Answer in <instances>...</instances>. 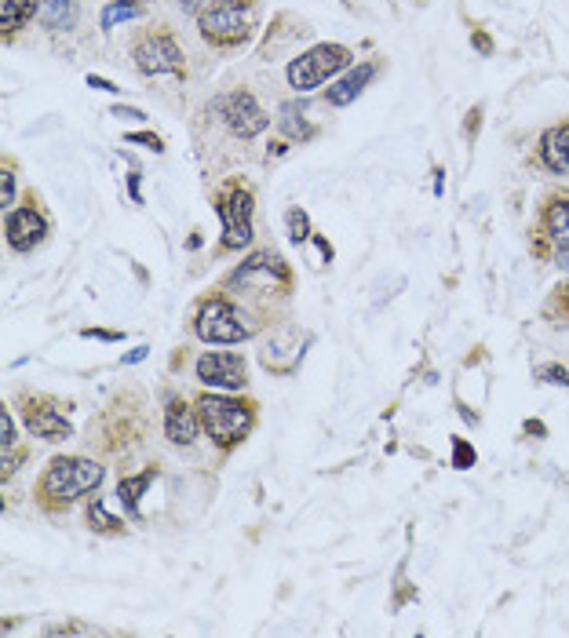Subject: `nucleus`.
I'll return each instance as SVG.
<instances>
[{
	"instance_id": "1",
	"label": "nucleus",
	"mask_w": 569,
	"mask_h": 638,
	"mask_svg": "<svg viewBox=\"0 0 569 638\" xmlns=\"http://www.w3.org/2000/svg\"><path fill=\"white\" fill-rule=\"evenodd\" d=\"M106 478V471L88 456H55L52 464L44 467L41 482H37V500H41L44 511H66V507L77 500V496L99 489Z\"/></svg>"
},
{
	"instance_id": "2",
	"label": "nucleus",
	"mask_w": 569,
	"mask_h": 638,
	"mask_svg": "<svg viewBox=\"0 0 569 638\" xmlns=\"http://www.w3.org/2000/svg\"><path fill=\"white\" fill-rule=\"evenodd\" d=\"M194 405H197V416H201V427H205L208 438H212L219 449L241 445L245 434L252 431V423H256V402H249V398L201 394Z\"/></svg>"
},
{
	"instance_id": "3",
	"label": "nucleus",
	"mask_w": 569,
	"mask_h": 638,
	"mask_svg": "<svg viewBox=\"0 0 569 638\" xmlns=\"http://www.w3.org/2000/svg\"><path fill=\"white\" fill-rule=\"evenodd\" d=\"M197 30L216 48H238L256 33V0H212L197 15Z\"/></svg>"
},
{
	"instance_id": "4",
	"label": "nucleus",
	"mask_w": 569,
	"mask_h": 638,
	"mask_svg": "<svg viewBox=\"0 0 569 638\" xmlns=\"http://www.w3.org/2000/svg\"><path fill=\"white\" fill-rule=\"evenodd\" d=\"M256 329H259L256 321L223 296H208L194 314L197 340L205 343H245L256 336Z\"/></svg>"
},
{
	"instance_id": "5",
	"label": "nucleus",
	"mask_w": 569,
	"mask_h": 638,
	"mask_svg": "<svg viewBox=\"0 0 569 638\" xmlns=\"http://www.w3.org/2000/svg\"><path fill=\"white\" fill-rule=\"evenodd\" d=\"M216 212L223 219V248H249L252 245V190L241 179H227L216 194Z\"/></svg>"
},
{
	"instance_id": "6",
	"label": "nucleus",
	"mask_w": 569,
	"mask_h": 638,
	"mask_svg": "<svg viewBox=\"0 0 569 638\" xmlns=\"http://www.w3.org/2000/svg\"><path fill=\"white\" fill-rule=\"evenodd\" d=\"M351 62H354L351 48H343V44H314L311 52H303L300 59L289 62V84L296 92H314L329 77L347 70Z\"/></svg>"
},
{
	"instance_id": "7",
	"label": "nucleus",
	"mask_w": 569,
	"mask_h": 638,
	"mask_svg": "<svg viewBox=\"0 0 569 638\" xmlns=\"http://www.w3.org/2000/svg\"><path fill=\"white\" fill-rule=\"evenodd\" d=\"M227 289H256V292H289L292 289V270L289 263L278 256V252H252L245 263H241L234 274L227 278Z\"/></svg>"
},
{
	"instance_id": "8",
	"label": "nucleus",
	"mask_w": 569,
	"mask_h": 638,
	"mask_svg": "<svg viewBox=\"0 0 569 638\" xmlns=\"http://www.w3.org/2000/svg\"><path fill=\"white\" fill-rule=\"evenodd\" d=\"M197 380L216 391H241L249 383V365L234 350H208L197 358Z\"/></svg>"
},
{
	"instance_id": "9",
	"label": "nucleus",
	"mask_w": 569,
	"mask_h": 638,
	"mask_svg": "<svg viewBox=\"0 0 569 638\" xmlns=\"http://www.w3.org/2000/svg\"><path fill=\"white\" fill-rule=\"evenodd\" d=\"M132 55H135V66H139L146 77L183 73V52H179V44L172 41V33H165V30L146 33L143 41H135Z\"/></svg>"
},
{
	"instance_id": "10",
	"label": "nucleus",
	"mask_w": 569,
	"mask_h": 638,
	"mask_svg": "<svg viewBox=\"0 0 569 638\" xmlns=\"http://www.w3.org/2000/svg\"><path fill=\"white\" fill-rule=\"evenodd\" d=\"M219 117H223V124H227L234 135H241V139H252V135L267 132V124H270V117L263 114V106L256 103V95L245 92V88L219 99Z\"/></svg>"
},
{
	"instance_id": "11",
	"label": "nucleus",
	"mask_w": 569,
	"mask_h": 638,
	"mask_svg": "<svg viewBox=\"0 0 569 638\" xmlns=\"http://www.w3.org/2000/svg\"><path fill=\"white\" fill-rule=\"evenodd\" d=\"M19 405L30 434H37L44 442H66V438H73L70 420H66L63 405L55 402V398H44L41 394V398H22Z\"/></svg>"
},
{
	"instance_id": "12",
	"label": "nucleus",
	"mask_w": 569,
	"mask_h": 638,
	"mask_svg": "<svg viewBox=\"0 0 569 638\" xmlns=\"http://www.w3.org/2000/svg\"><path fill=\"white\" fill-rule=\"evenodd\" d=\"M44 234H48V219L33 205H19L4 219V237L15 252H33L44 241Z\"/></svg>"
},
{
	"instance_id": "13",
	"label": "nucleus",
	"mask_w": 569,
	"mask_h": 638,
	"mask_svg": "<svg viewBox=\"0 0 569 638\" xmlns=\"http://www.w3.org/2000/svg\"><path fill=\"white\" fill-rule=\"evenodd\" d=\"M303 358V347H300V336L292 329H281L278 336H270V343L259 350V361H263V369L274 372V376H289L296 372Z\"/></svg>"
},
{
	"instance_id": "14",
	"label": "nucleus",
	"mask_w": 569,
	"mask_h": 638,
	"mask_svg": "<svg viewBox=\"0 0 569 638\" xmlns=\"http://www.w3.org/2000/svg\"><path fill=\"white\" fill-rule=\"evenodd\" d=\"M197 427H201V416H197V405L190 409L183 398H168L165 409V438L172 445H190L197 438Z\"/></svg>"
},
{
	"instance_id": "15",
	"label": "nucleus",
	"mask_w": 569,
	"mask_h": 638,
	"mask_svg": "<svg viewBox=\"0 0 569 638\" xmlns=\"http://www.w3.org/2000/svg\"><path fill=\"white\" fill-rule=\"evenodd\" d=\"M540 165L555 175H569V124H555L540 135Z\"/></svg>"
},
{
	"instance_id": "16",
	"label": "nucleus",
	"mask_w": 569,
	"mask_h": 638,
	"mask_svg": "<svg viewBox=\"0 0 569 638\" xmlns=\"http://www.w3.org/2000/svg\"><path fill=\"white\" fill-rule=\"evenodd\" d=\"M373 77H376V62H362L358 70H351L347 77H343V81L332 84V88H329V103H332V106H347V103H354V99H358V95L365 92V84L373 81Z\"/></svg>"
},
{
	"instance_id": "17",
	"label": "nucleus",
	"mask_w": 569,
	"mask_h": 638,
	"mask_svg": "<svg viewBox=\"0 0 569 638\" xmlns=\"http://www.w3.org/2000/svg\"><path fill=\"white\" fill-rule=\"evenodd\" d=\"M37 22L52 33L73 30L77 26V4L73 0H37Z\"/></svg>"
},
{
	"instance_id": "18",
	"label": "nucleus",
	"mask_w": 569,
	"mask_h": 638,
	"mask_svg": "<svg viewBox=\"0 0 569 638\" xmlns=\"http://www.w3.org/2000/svg\"><path fill=\"white\" fill-rule=\"evenodd\" d=\"M33 15H37V0H0V30H4V41L15 37Z\"/></svg>"
},
{
	"instance_id": "19",
	"label": "nucleus",
	"mask_w": 569,
	"mask_h": 638,
	"mask_svg": "<svg viewBox=\"0 0 569 638\" xmlns=\"http://www.w3.org/2000/svg\"><path fill=\"white\" fill-rule=\"evenodd\" d=\"M154 478H157V467H146V471L135 474V478H121V485H117V500L125 504L128 515H139V500H143V493L150 489Z\"/></svg>"
},
{
	"instance_id": "20",
	"label": "nucleus",
	"mask_w": 569,
	"mask_h": 638,
	"mask_svg": "<svg viewBox=\"0 0 569 638\" xmlns=\"http://www.w3.org/2000/svg\"><path fill=\"white\" fill-rule=\"evenodd\" d=\"M544 230L551 241H559V248L569 245V201H551L544 208Z\"/></svg>"
},
{
	"instance_id": "21",
	"label": "nucleus",
	"mask_w": 569,
	"mask_h": 638,
	"mask_svg": "<svg viewBox=\"0 0 569 638\" xmlns=\"http://www.w3.org/2000/svg\"><path fill=\"white\" fill-rule=\"evenodd\" d=\"M281 132L289 135V139H311L314 124H307L303 110H296V103H289V106H281Z\"/></svg>"
},
{
	"instance_id": "22",
	"label": "nucleus",
	"mask_w": 569,
	"mask_h": 638,
	"mask_svg": "<svg viewBox=\"0 0 569 638\" xmlns=\"http://www.w3.org/2000/svg\"><path fill=\"white\" fill-rule=\"evenodd\" d=\"M88 525H92L95 533H106V536L125 533V522H121V518H114V515H106L103 500H92V504H88Z\"/></svg>"
},
{
	"instance_id": "23",
	"label": "nucleus",
	"mask_w": 569,
	"mask_h": 638,
	"mask_svg": "<svg viewBox=\"0 0 569 638\" xmlns=\"http://www.w3.org/2000/svg\"><path fill=\"white\" fill-rule=\"evenodd\" d=\"M285 223H289V241H292V245H303V241H311V237H314L311 216H307L303 208H289Z\"/></svg>"
},
{
	"instance_id": "24",
	"label": "nucleus",
	"mask_w": 569,
	"mask_h": 638,
	"mask_svg": "<svg viewBox=\"0 0 569 638\" xmlns=\"http://www.w3.org/2000/svg\"><path fill=\"white\" fill-rule=\"evenodd\" d=\"M544 314H548V318L569 321V281L555 285V292H551V299H548V307H544Z\"/></svg>"
},
{
	"instance_id": "25",
	"label": "nucleus",
	"mask_w": 569,
	"mask_h": 638,
	"mask_svg": "<svg viewBox=\"0 0 569 638\" xmlns=\"http://www.w3.org/2000/svg\"><path fill=\"white\" fill-rule=\"evenodd\" d=\"M128 19H139V8L135 4H110L103 11V30H114L117 22H128Z\"/></svg>"
},
{
	"instance_id": "26",
	"label": "nucleus",
	"mask_w": 569,
	"mask_h": 638,
	"mask_svg": "<svg viewBox=\"0 0 569 638\" xmlns=\"http://www.w3.org/2000/svg\"><path fill=\"white\" fill-rule=\"evenodd\" d=\"M475 449L464 442V438H453V467L456 471H467V467H475Z\"/></svg>"
},
{
	"instance_id": "27",
	"label": "nucleus",
	"mask_w": 569,
	"mask_h": 638,
	"mask_svg": "<svg viewBox=\"0 0 569 638\" xmlns=\"http://www.w3.org/2000/svg\"><path fill=\"white\" fill-rule=\"evenodd\" d=\"M15 201V168L4 161V179H0V205L8 208Z\"/></svg>"
},
{
	"instance_id": "28",
	"label": "nucleus",
	"mask_w": 569,
	"mask_h": 638,
	"mask_svg": "<svg viewBox=\"0 0 569 638\" xmlns=\"http://www.w3.org/2000/svg\"><path fill=\"white\" fill-rule=\"evenodd\" d=\"M0 445H4V453L15 449V420L8 416V405H4V412H0Z\"/></svg>"
},
{
	"instance_id": "29",
	"label": "nucleus",
	"mask_w": 569,
	"mask_h": 638,
	"mask_svg": "<svg viewBox=\"0 0 569 638\" xmlns=\"http://www.w3.org/2000/svg\"><path fill=\"white\" fill-rule=\"evenodd\" d=\"M125 143H143L146 150H154V154H161V150H165L161 135H154V132H132V135H125Z\"/></svg>"
},
{
	"instance_id": "30",
	"label": "nucleus",
	"mask_w": 569,
	"mask_h": 638,
	"mask_svg": "<svg viewBox=\"0 0 569 638\" xmlns=\"http://www.w3.org/2000/svg\"><path fill=\"white\" fill-rule=\"evenodd\" d=\"M537 376H540V380H548V383H562V387H569V372L559 369V365H544Z\"/></svg>"
},
{
	"instance_id": "31",
	"label": "nucleus",
	"mask_w": 569,
	"mask_h": 638,
	"mask_svg": "<svg viewBox=\"0 0 569 638\" xmlns=\"http://www.w3.org/2000/svg\"><path fill=\"white\" fill-rule=\"evenodd\" d=\"M84 340H106V343H117V340H125L121 332H110V329H81Z\"/></svg>"
},
{
	"instance_id": "32",
	"label": "nucleus",
	"mask_w": 569,
	"mask_h": 638,
	"mask_svg": "<svg viewBox=\"0 0 569 638\" xmlns=\"http://www.w3.org/2000/svg\"><path fill=\"white\" fill-rule=\"evenodd\" d=\"M471 44H475V48H478L482 55H493V37H489L486 30H475V33H471Z\"/></svg>"
},
{
	"instance_id": "33",
	"label": "nucleus",
	"mask_w": 569,
	"mask_h": 638,
	"mask_svg": "<svg viewBox=\"0 0 569 638\" xmlns=\"http://www.w3.org/2000/svg\"><path fill=\"white\" fill-rule=\"evenodd\" d=\"M478 124H482V106H475V110L467 114V128H464V132L467 135H478Z\"/></svg>"
},
{
	"instance_id": "34",
	"label": "nucleus",
	"mask_w": 569,
	"mask_h": 638,
	"mask_svg": "<svg viewBox=\"0 0 569 638\" xmlns=\"http://www.w3.org/2000/svg\"><path fill=\"white\" fill-rule=\"evenodd\" d=\"M88 84H92V88H99V92H121L117 84H110L106 77H95V73H88Z\"/></svg>"
},
{
	"instance_id": "35",
	"label": "nucleus",
	"mask_w": 569,
	"mask_h": 638,
	"mask_svg": "<svg viewBox=\"0 0 569 638\" xmlns=\"http://www.w3.org/2000/svg\"><path fill=\"white\" fill-rule=\"evenodd\" d=\"M114 117H128V121H143V110H132V106H114Z\"/></svg>"
},
{
	"instance_id": "36",
	"label": "nucleus",
	"mask_w": 569,
	"mask_h": 638,
	"mask_svg": "<svg viewBox=\"0 0 569 638\" xmlns=\"http://www.w3.org/2000/svg\"><path fill=\"white\" fill-rule=\"evenodd\" d=\"M128 190H132V201H135V205H143V194H139V172L128 175Z\"/></svg>"
},
{
	"instance_id": "37",
	"label": "nucleus",
	"mask_w": 569,
	"mask_h": 638,
	"mask_svg": "<svg viewBox=\"0 0 569 638\" xmlns=\"http://www.w3.org/2000/svg\"><path fill=\"white\" fill-rule=\"evenodd\" d=\"M526 434H537V438H544L548 431H544V423H540V420H526Z\"/></svg>"
},
{
	"instance_id": "38",
	"label": "nucleus",
	"mask_w": 569,
	"mask_h": 638,
	"mask_svg": "<svg viewBox=\"0 0 569 638\" xmlns=\"http://www.w3.org/2000/svg\"><path fill=\"white\" fill-rule=\"evenodd\" d=\"M143 358H146V347H135L132 354L125 358V365H135V361H143Z\"/></svg>"
},
{
	"instance_id": "39",
	"label": "nucleus",
	"mask_w": 569,
	"mask_h": 638,
	"mask_svg": "<svg viewBox=\"0 0 569 638\" xmlns=\"http://www.w3.org/2000/svg\"><path fill=\"white\" fill-rule=\"evenodd\" d=\"M559 263H562V267H569V245L559 248Z\"/></svg>"
},
{
	"instance_id": "40",
	"label": "nucleus",
	"mask_w": 569,
	"mask_h": 638,
	"mask_svg": "<svg viewBox=\"0 0 569 638\" xmlns=\"http://www.w3.org/2000/svg\"><path fill=\"white\" fill-rule=\"evenodd\" d=\"M117 4H132V0H117Z\"/></svg>"
},
{
	"instance_id": "41",
	"label": "nucleus",
	"mask_w": 569,
	"mask_h": 638,
	"mask_svg": "<svg viewBox=\"0 0 569 638\" xmlns=\"http://www.w3.org/2000/svg\"><path fill=\"white\" fill-rule=\"evenodd\" d=\"M179 4H194V0H179Z\"/></svg>"
}]
</instances>
